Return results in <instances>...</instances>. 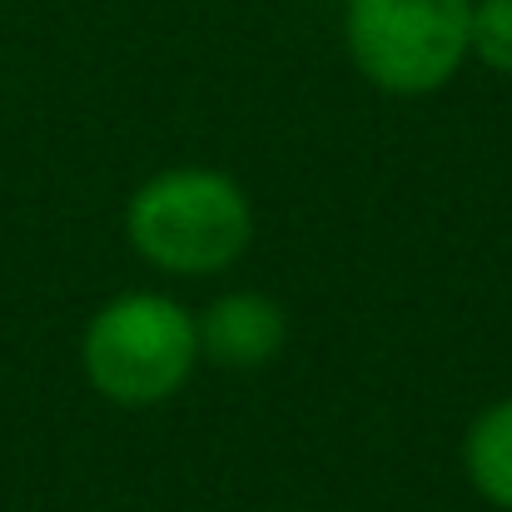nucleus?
Listing matches in <instances>:
<instances>
[{
  "mask_svg": "<svg viewBox=\"0 0 512 512\" xmlns=\"http://www.w3.org/2000/svg\"><path fill=\"white\" fill-rule=\"evenodd\" d=\"M125 239L160 274L209 279L244 259L254 239V204L234 174L174 165L130 194Z\"/></svg>",
  "mask_w": 512,
  "mask_h": 512,
  "instance_id": "nucleus-1",
  "label": "nucleus"
},
{
  "mask_svg": "<svg viewBox=\"0 0 512 512\" xmlns=\"http://www.w3.org/2000/svg\"><path fill=\"white\" fill-rule=\"evenodd\" d=\"M194 363H199L194 314L155 289H125L105 299L80 334V368L90 388L120 408L170 403L189 383Z\"/></svg>",
  "mask_w": 512,
  "mask_h": 512,
  "instance_id": "nucleus-2",
  "label": "nucleus"
},
{
  "mask_svg": "<svg viewBox=\"0 0 512 512\" xmlns=\"http://www.w3.org/2000/svg\"><path fill=\"white\" fill-rule=\"evenodd\" d=\"M473 0H348L343 45L383 95H433L468 60Z\"/></svg>",
  "mask_w": 512,
  "mask_h": 512,
  "instance_id": "nucleus-3",
  "label": "nucleus"
},
{
  "mask_svg": "<svg viewBox=\"0 0 512 512\" xmlns=\"http://www.w3.org/2000/svg\"><path fill=\"white\" fill-rule=\"evenodd\" d=\"M199 358H209L214 368H264L284 353L289 343V314L279 299L259 294V289H234L219 294L199 319Z\"/></svg>",
  "mask_w": 512,
  "mask_h": 512,
  "instance_id": "nucleus-4",
  "label": "nucleus"
},
{
  "mask_svg": "<svg viewBox=\"0 0 512 512\" xmlns=\"http://www.w3.org/2000/svg\"><path fill=\"white\" fill-rule=\"evenodd\" d=\"M463 473L483 503L512 512V398L488 403L473 418L463 438Z\"/></svg>",
  "mask_w": 512,
  "mask_h": 512,
  "instance_id": "nucleus-5",
  "label": "nucleus"
},
{
  "mask_svg": "<svg viewBox=\"0 0 512 512\" xmlns=\"http://www.w3.org/2000/svg\"><path fill=\"white\" fill-rule=\"evenodd\" d=\"M468 55L512 80V0H478L468 25Z\"/></svg>",
  "mask_w": 512,
  "mask_h": 512,
  "instance_id": "nucleus-6",
  "label": "nucleus"
}]
</instances>
